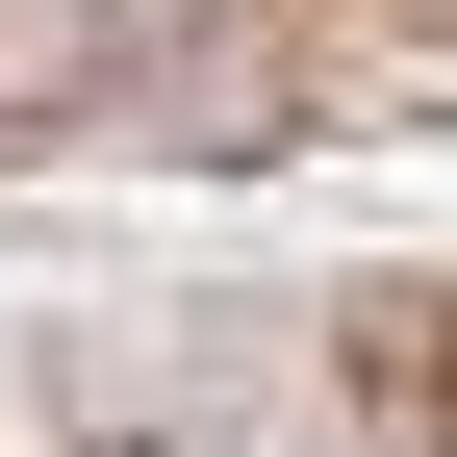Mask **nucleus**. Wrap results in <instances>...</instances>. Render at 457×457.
<instances>
[{
    "instance_id": "f257e3e1",
    "label": "nucleus",
    "mask_w": 457,
    "mask_h": 457,
    "mask_svg": "<svg viewBox=\"0 0 457 457\" xmlns=\"http://www.w3.org/2000/svg\"><path fill=\"white\" fill-rule=\"evenodd\" d=\"M128 102V0H0V128H77Z\"/></svg>"
}]
</instances>
